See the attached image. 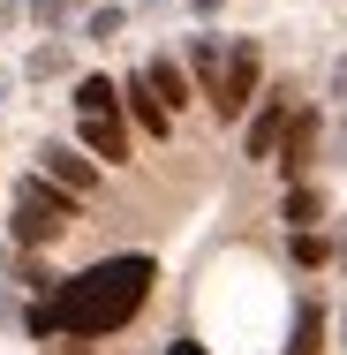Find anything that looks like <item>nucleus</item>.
Listing matches in <instances>:
<instances>
[{"label":"nucleus","instance_id":"f257e3e1","mask_svg":"<svg viewBox=\"0 0 347 355\" xmlns=\"http://www.w3.org/2000/svg\"><path fill=\"white\" fill-rule=\"evenodd\" d=\"M143 295H151V257H98L91 272L61 280L38 310L53 333H114L143 310Z\"/></svg>","mask_w":347,"mask_h":355},{"label":"nucleus","instance_id":"f03ea898","mask_svg":"<svg viewBox=\"0 0 347 355\" xmlns=\"http://www.w3.org/2000/svg\"><path fill=\"white\" fill-rule=\"evenodd\" d=\"M69 219H75V197H61L46 174H23V182H15V242H23V250L53 242Z\"/></svg>","mask_w":347,"mask_h":355},{"label":"nucleus","instance_id":"7ed1b4c3","mask_svg":"<svg viewBox=\"0 0 347 355\" xmlns=\"http://www.w3.org/2000/svg\"><path fill=\"white\" fill-rule=\"evenodd\" d=\"M257 76H265V61H257V46L242 38V46L219 61L211 91H204V98H211V114H219V121H242V114H249V98H257Z\"/></svg>","mask_w":347,"mask_h":355},{"label":"nucleus","instance_id":"20e7f679","mask_svg":"<svg viewBox=\"0 0 347 355\" xmlns=\"http://www.w3.org/2000/svg\"><path fill=\"white\" fill-rule=\"evenodd\" d=\"M38 159H46V182H53L61 197H75V205H83V197L98 189V166H91V159H83L75 144H46Z\"/></svg>","mask_w":347,"mask_h":355},{"label":"nucleus","instance_id":"39448f33","mask_svg":"<svg viewBox=\"0 0 347 355\" xmlns=\"http://www.w3.org/2000/svg\"><path fill=\"white\" fill-rule=\"evenodd\" d=\"M75 151H83L91 166H121V159H129V129H121V114H91Z\"/></svg>","mask_w":347,"mask_h":355},{"label":"nucleus","instance_id":"423d86ee","mask_svg":"<svg viewBox=\"0 0 347 355\" xmlns=\"http://www.w3.org/2000/svg\"><path fill=\"white\" fill-rule=\"evenodd\" d=\"M310 144H317V114H294V121H279V144H272V151H287V159H279L287 174H302Z\"/></svg>","mask_w":347,"mask_h":355},{"label":"nucleus","instance_id":"0eeeda50","mask_svg":"<svg viewBox=\"0 0 347 355\" xmlns=\"http://www.w3.org/2000/svg\"><path fill=\"white\" fill-rule=\"evenodd\" d=\"M121 91H129V114H136V129H143V137H166V121H174V114H166V106L151 98V83H143V69L129 76Z\"/></svg>","mask_w":347,"mask_h":355},{"label":"nucleus","instance_id":"6e6552de","mask_svg":"<svg viewBox=\"0 0 347 355\" xmlns=\"http://www.w3.org/2000/svg\"><path fill=\"white\" fill-rule=\"evenodd\" d=\"M143 83H151V98H159L166 114H174V106L189 98V76H181V61H166V53H159V61L143 69Z\"/></svg>","mask_w":347,"mask_h":355},{"label":"nucleus","instance_id":"1a4fd4ad","mask_svg":"<svg viewBox=\"0 0 347 355\" xmlns=\"http://www.w3.org/2000/svg\"><path fill=\"white\" fill-rule=\"evenodd\" d=\"M272 106L249 121V159H272V144H279V121H287V91H265Z\"/></svg>","mask_w":347,"mask_h":355},{"label":"nucleus","instance_id":"9d476101","mask_svg":"<svg viewBox=\"0 0 347 355\" xmlns=\"http://www.w3.org/2000/svg\"><path fill=\"white\" fill-rule=\"evenodd\" d=\"M75 114L91 121V114H121V83L114 76H83L75 83Z\"/></svg>","mask_w":347,"mask_h":355},{"label":"nucleus","instance_id":"9b49d317","mask_svg":"<svg viewBox=\"0 0 347 355\" xmlns=\"http://www.w3.org/2000/svg\"><path fill=\"white\" fill-rule=\"evenodd\" d=\"M317 333H325V310H317V302H302V318H294V340H287V355H317Z\"/></svg>","mask_w":347,"mask_h":355},{"label":"nucleus","instance_id":"f8f14e48","mask_svg":"<svg viewBox=\"0 0 347 355\" xmlns=\"http://www.w3.org/2000/svg\"><path fill=\"white\" fill-rule=\"evenodd\" d=\"M279 219H287L294 234H310V219H317V189H302V182H294V189H287V205H279Z\"/></svg>","mask_w":347,"mask_h":355},{"label":"nucleus","instance_id":"ddd939ff","mask_svg":"<svg viewBox=\"0 0 347 355\" xmlns=\"http://www.w3.org/2000/svg\"><path fill=\"white\" fill-rule=\"evenodd\" d=\"M189 69L204 76V91H211V76H219V38H211V31H197V38H189Z\"/></svg>","mask_w":347,"mask_h":355},{"label":"nucleus","instance_id":"4468645a","mask_svg":"<svg viewBox=\"0 0 347 355\" xmlns=\"http://www.w3.org/2000/svg\"><path fill=\"white\" fill-rule=\"evenodd\" d=\"M121 23H129V15H121V8H91V15H83V38H114V31H121Z\"/></svg>","mask_w":347,"mask_h":355},{"label":"nucleus","instance_id":"2eb2a0df","mask_svg":"<svg viewBox=\"0 0 347 355\" xmlns=\"http://www.w3.org/2000/svg\"><path fill=\"white\" fill-rule=\"evenodd\" d=\"M30 15H38L46 31H61V23H69V15H75V0H30Z\"/></svg>","mask_w":347,"mask_h":355},{"label":"nucleus","instance_id":"dca6fc26","mask_svg":"<svg viewBox=\"0 0 347 355\" xmlns=\"http://www.w3.org/2000/svg\"><path fill=\"white\" fill-rule=\"evenodd\" d=\"M23 69H30V76H61V69H69V53H61V46H38Z\"/></svg>","mask_w":347,"mask_h":355},{"label":"nucleus","instance_id":"f3484780","mask_svg":"<svg viewBox=\"0 0 347 355\" xmlns=\"http://www.w3.org/2000/svg\"><path fill=\"white\" fill-rule=\"evenodd\" d=\"M332 98H347V61H332Z\"/></svg>","mask_w":347,"mask_h":355},{"label":"nucleus","instance_id":"a211bd4d","mask_svg":"<svg viewBox=\"0 0 347 355\" xmlns=\"http://www.w3.org/2000/svg\"><path fill=\"white\" fill-rule=\"evenodd\" d=\"M166 355H204V348H197V340H174V348H166Z\"/></svg>","mask_w":347,"mask_h":355},{"label":"nucleus","instance_id":"6ab92c4d","mask_svg":"<svg viewBox=\"0 0 347 355\" xmlns=\"http://www.w3.org/2000/svg\"><path fill=\"white\" fill-rule=\"evenodd\" d=\"M0 272H8V242H0Z\"/></svg>","mask_w":347,"mask_h":355},{"label":"nucleus","instance_id":"aec40b11","mask_svg":"<svg viewBox=\"0 0 347 355\" xmlns=\"http://www.w3.org/2000/svg\"><path fill=\"white\" fill-rule=\"evenodd\" d=\"M340 340H347V310H340Z\"/></svg>","mask_w":347,"mask_h":355},{"label":"nucleus","instance_id":"412c9836","mask_svg":"<svg viewBox=\"0 0 347 355\" xmlns=\"http://www.w3.org/2000/svg\"><path fill=\"white\" fill-rule=\"evenodd\" d=\"M340 151H347V129H340Z\"/></svg>","mask_w":347,"mask_h":355}]
</instances>
